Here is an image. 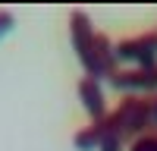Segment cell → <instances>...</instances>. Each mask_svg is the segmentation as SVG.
<instances>
[{
    "mask_svg": "<svg viewBox=\"0 0 157 151\" xmlns=\"http://www.w3.org/2000/svg\"><path fill=\"white\" fill-rule=\"evenodd\" d=\"M10 29H13V13L10 10H0V38H3Z\"/></svg>",
    "mask_w": 157,
    "mask_h": 151,
    "instance_id": "8",
    "label": "cell"
},
{
    "mask_svg": "<svg viewBox=\"0 0 157 151\" xmlns=\"http://www.w3.org/2000/svg\"><path fill=\"white\" fill-rule=\"evenodd\" d=\"M154 123H157V101H154Z\"/></svg>",
    "mask_w": 157,
    "mask_h": 151,
    "instance_id": "9",
    "label": "cell"
},
{
    "mask_svg": "<svg viewBox=\"0 0 157 151\" xmlns=\"http://www.w3.org/2000/svg\"><path fill=\"white\" fill-rule=\"evenodd\" d=\"M78 98H82L85 110L91 113V120H107V104H104V91H101V79L85 76L78 82Z\"/></svg>",
    "mask_w": 157,
    "mask_h": 151,
    "instance_id": "5",
    "label": "cell"
},
{
    "mask_svg": "<svg viewBox=\"0 0 157 151\" xmlns=\"http://www.w3.org/2000/svg\"><path fill=\"white\" fill-rule=\"evenodd\" d=\"M129 151H157V135H138Z\"/></svg>",
    "mask_w": 157,
    "mask_h": 151,
    "instance_id": "7",
    "label": "cell"
},
{
    "mask_svg": "<svg viewBox=\"0 0 157 151\" xmlns=\"http://www.w3.org/2000/svg\"><path fill=\"white\" fill-rule=\"evenodd\" d=\"M110 82L116 88H123V91H148V88H157V66L116 69V76H113Z\"/></svg>",
    "mask_w": 157,
    "mask_h": 151,
    "instance_id": "4",
    "label": "cell"
},
{
    "mask_svg": "<svg viewBox=\"0 0 157 151\" xmlns=\"http://www.w3.org/2000/svg\"><path fill=\"white\" fill-rule=\"evenodd\" d=\"M151 123H154V101L135 98V95L120 101V107H116L113 113H107V132L116 135V138L135 135V132H141Z\"/></svg>",
    "mask_w": 157,
    "mask_h": 151,
    "instance_id": "1",
    "label": "cell"
},
{
    "mask_svg": "<svg viewBox=\"0 0 157 151\" xmlns=\"http://www.w3.org/2000/svg\"><path fill=\"white\" fill-rule=\"evenodd\" d=\"M104 132H107V120H94L91 126H85L82 132H75V138H72V145L78 148V151H101V142H104Z\"/></svg>",
    "mask_w": 157,
    "mask_h": 151,
    "instance_id": "6",
    "label": "cell"
},
{
    "mask_svg": "<svg viewBox=\"0 0 157 151\" xmlns=\"http://www.w3.org/2000/svg\"><path fill=\"white\" fill-rule=\"evenodd\" d=\"M116 60H132L138 66H157V32L120 41L116 44Z\"/></svg>",
    "mask_w": 157,
    "mask_h": 151,
    "instance_id": "3",
    "label": "cell"
},
{
    "mask_svg": "<svg viewBox=\"0 0 157 151\" xmlns=\"http://www.w3.org/2000/svg\"><path fill=\"white\" fill-rule=\"evenodd\" d=\"M69 38H72V50H75L78 63H82L85 72H88L91 69V54H94V38H98V32H94V25H91L88 13L82 6H75L69 13Z\"/></svg>",
    "mask_w": 157,
    "mask_h": 151,
    "instance_id": "2",
    "label": "cell"
}]
</instances>
